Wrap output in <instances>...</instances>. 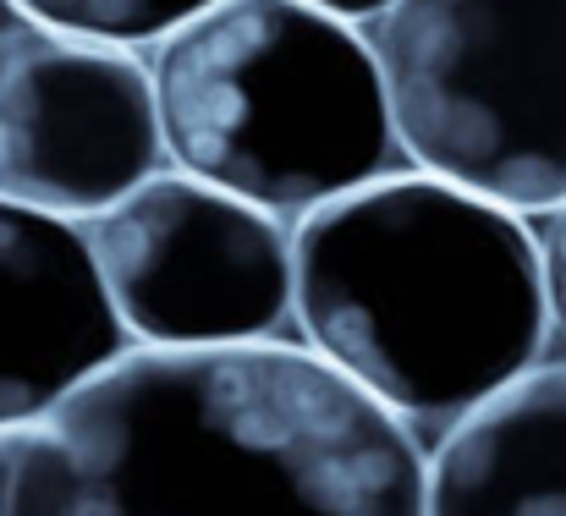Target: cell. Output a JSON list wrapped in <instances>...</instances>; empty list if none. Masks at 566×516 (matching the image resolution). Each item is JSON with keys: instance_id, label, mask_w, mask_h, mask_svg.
Wrapping results in <instances>:
<instances>
[{"instance_id": "7c38bea8", "label": "cell", "mask_w": 566, "mask_h": 516, "mask_svg": "<svg viewBox=\"0 0 566 516\" xmlns=\"http://www.w3.org/2000/svg\"><path fill=\"white\" fill-rule=\"evenodd\" d=\"M303 6H314V11H325V17H342V22H353V28H375L396 0H303Z\"/></svg>"}, {"instance_id": "ba28073f", "label": "cell", "mask_w": 566, "mask_h": 516, "mask_svg": "<svg viewBox=\"0 0 566 516\" xmlns=\"http://www.w3.org/2000/svg\"><path fill=\"white\" fill-rule=\"evenodd\" d=\"M429 516H566V357H545L429 445Z\"/></svg>"}, {"instance_id": "52a82bcc", "label": "cell", "mask_w": 566, "mask_h": 516, "mask_svg": "<svg viewBox=\"0 0 566 516\" xmlns=\"http://www.w3.org/2000/svg\"><path fill=\"white\" fill-rule=\"evenodd\" d=\"M122 351L83 225L0 198V429L50 418Z\"/></svg>"}, {"instance_id": "7a4b0ae2", "label": "cell", "mask_w": 566, "mask_h": 516, "mask_svg": "<svg viewBox=\"0 0 566 516\" xmlns=\"http://www.w3.org/2000/svg\"><path fill=\"white\" fill-rule=\"evenodd\" d=\"M292 325L429 451L551 357L528 214L446 176H375L292 225Z\"/></svg>"}, {"instance_id": "4fadbf2b", "label": "cell", "mask_w": 566, "mask_h": 516, "mask_svg": "<svg viewBox=\"0 0 566 516\" xmlns=\"http://www.w3.org/2000/svg\"><path fill=\"white\" fill-rule=\"evenodd\" d=\"M11 17H17V11H11V6H6V0H0V28H6V22H11Z\"/></svg>"}, {"instance_id": "9c48e42d", "label": "cell", "mask_w": 566, "mask_h": 516, "mask_svg": "<svg viewBox=\"0 0 566 516\" xmlns=\"http://www.w3.org/2000/svg\"><path fill=\"white\" fill-rule=\"evenodd\" d=\"M6 6L55 33L122 44V50H155L166 33H177L214 0H6Z\"/></svg>"}, {"instance_id": "8fae6325", "label": "cell", "mask_w": 566, "mask_h": 516, "mask_svg": "<svg viewBox=\"0 0 566 516\" xmlns=\"http://www.w3.org/2000/svg\"><path fill=\"white\" fill-rule=\"evenodd\" d=\"M22 440H28V429H0V516H11V501H17Z\"/></svg>"}, {"instance_id": "8992f818", "label": "cell", "mask_w": 566, "mask_h": 516, "mask_svg": "<svg viewBox=\"0 0 566 516\" xmlns=\"http://www.w3.org/2000/svg\"><path fill=\"white\" fill-rule=\"evenodd\" d=\"M166 166L149 55L55 33L28 17L0 28V198L88 225Z\"/></svg>"}, {"instance_id": "3957f363", "label": "cell", "mask_w": 566, "mask_h": 516, "mask_svg": "<svg viewBox=\"0 0 566 516\" xmlns=\"http://www.w3.org/2000/svg\"><path fill=\"white\" fill-rule=\"evenodd\" d=\"M144 55L166 166L286 225L407 166L369 28L303 0H214Z\"/></svg>"}, {"instance_id": "6da1fadb", "label": "cell", "mask_w": 566, "mask_h": 516, "mask_svg": "<svg viewBox=\"0 0 566 516\" xmlns=\"http://www.w3.org/2000/svg\"><path fill=\"white\" fill-rule=\"evenodd\" d=\"M11 516H429V451L303 341L127 346L28 423Z\"/></svg>"}, {"instance_id": "5b68a950", "label": "cell", "mask_w": 566, "mask_h": 516, "mask_svg": "<svg viewBox=\"0 0 566 516\" xmlns=\"http://www.w3.org/2000/svg\"><path fill=\"white\" fill-rule=\"evenodd\" d=\"M83 236L127 346L297 341L292 225L237 192L160 166L94 214Z\"/></svg>"}, {"instance_id": "30bf717a", "label": "cell", "mask_w": 566, "mask_h": 516, "mask_svg": "<svg viewBox=\"0 0 566 516\" xmlns=\"http://www.w3.org/2000/svg\"><path fill=\"white\" fill-rule=\"evenodd\" d=\"M539 264H545V308H551V351L566 357V198L534 220Z\"/></svg>"}, {"instance_id": "277c9868", "label": "cell", "mask_w": 566, "mask_h": 516, "mask_svg": "<svg viewBox=\"0 0 566 516\" xmlns=\"http://www.w3.org/2000/svg\"><path fill=\"white\" fill-rule=\"evenodd\" d=\"M401 160L512 214L566 198V0H396L375 28Z\"/></svg>"}]
</instances>
